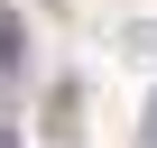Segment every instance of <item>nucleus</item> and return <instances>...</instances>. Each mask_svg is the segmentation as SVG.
I'll list each match as a JSON object with an SVG mask.
<instances>
[{
  "label": "nucleus",
  "mask_w": 157,
  "mask_h": 148,
  "mask_svg": "<svg viewBox=\"0 0 157 148\" xmlns=\"http://www.w3.org/2000/svg\"><path fill=\"white\" fill-rule=\"evenodd\" d=\"M129 46H148V56H157V19H139V28H129Z\"/></svg>",
  "instance_id": "2"
},
{
  "label": "nucleus",
  "mask_w": 157,
  "mask_h": 148,
  "mask_svg": "<svg viewBox=\"0 0 157 148\" xmlns=\"http://www.w3.org/2000/svg\"><path fill=\"white\" fill-rule=\"evenodd\" d=\"M0 148H19V130H10V120H0Z\"/></svg>",
  "instance_id": "4"
},
{
  "label": "nucleus",
  "mask_w": 157,
  "mask_h": 148,
  "mask_svg": "<svg viewBox=\"0 0 157 148\" xmlns=\"http://www.w3.org/2000/svg\"><path fill=\"white\" fill-rule=\"evenodd\" d=\"M139 130H148V148H157V102H148V120H139Z\"/></svg>",
  "instance_id": "3"
},
{
  "label": "nucleus",
  "mask_w": 157,
  "mask_h": 148,
  "mask_svg": "<svg viewBox=\"0 0 157 148\" xmlns=\"http://www.w3.org/2000/svg\"><path fill=\"white\" fill-rule=\"evenodd\" d=\"M19 37H28V28H19V10H0V84L19 74Z\"/></svg>",
  "instance_id": "1"
}]
</instances>
